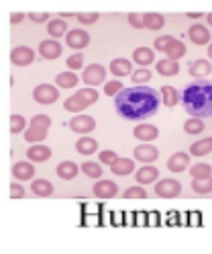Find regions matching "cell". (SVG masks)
I'll list each match as a JSON object with an SVG mask.
<instances>
[{
    "label": "cell",
    "instance_id": "obj_1",
    "mask_svg": "<svg viewBox=\"0 0 212 254\" xmlns=\"http://www.w3.org/2000/svg\"><path fill=\"white\" fill-rule=\"evenodd\" d=\"M161 105V94L149 86L123 88L114 97V109L127 121H143L153 117Z\"/></svg>",
    "mask_w": 212,
    "mask_h": 254
},
{
    "label": "cell",
    "instance_id": "obj_2",
    "mask_svg": "<svg viewBox=\"0 0 212 254\" xmlns=\"http://www.w3.org/2000/svg\"><path fill=\"white\" fill-rule=\"evenodd\" d=\"M182 105L186 113L196 119L212 117V82L200 78L186 84L182 90Z\"/></svg>",
    "mask_w": 212,
    "mask_h": 254
},
{
    "label": "cell",
    "instance_id": "obj_3",
    "mask_svg": "<svg viewBox=\"0 0 212 254\" xmlns=\"http://www.w3.org/2000/svg\"><path fill=\"white\" fill-rule=\"evenodd\" d=\"M33 99H35L39 105H51L59 99V92L51 84H39V86H35V90H33Z\"/></svg>",
    "mask_w": 212,
    "mask_h": 254
},
{
    "label": "cell",
    "instance_id": "obj_4",
    "mask_svg": "<svg viewBox=\"0 0 212 254\" xmlns=\"http://www.w3.org/2000/svg\"><path fill=\"white\" fill-rule=\"evenodd\" d=\"M104 78H106V68L100 66V64H92V66H88L84 72H82V80H84L88 86L102 84Z\"/></svg>",
    "mask_w": 212,
    "mask_h": 254
},
{
    "label": "cell",
    "instance_id": "obj_5",
    "mask_svg": "<svg viewBox=\"0 0 212 254\" xmlns=\"http://www.w3.org/2000/svg\"><path fill=\"white\" fill-rule=\"evenodd\" d=\"M10 62L14 64V66L25 68V66H29V64L35 62V52H33L31 47H27V45H19V47H14V50L10 52Z\"/></svg>",
    "mask_w": 212,
    "mask_h": 254
},
{
    "label": "cell",
    "instance_id": "obj_6",
    "mask_svg": "<svg viewBox=\"0 0 212 254\" xmlns=\"http://www.w3.org/2000/svg\"><path fill=\"white\" fill-rule=\"evenodd\" d=\"M68 127H70L72 131L80 133V135H86V133H90V131L96 129V121H94L90 115H76V117L68 123Z\"/></svg>",
    "mask_w": 212,
    "mask_h": 254
},
{
    "label": "cell",
    "instance_id": "obj_7",
    "mask_svg": "<svg viewBox=\"0 0 212 254\" xmlns=\"http://www.w3.org/2000/svg\"><path fill=\"white\" fill-rule=\"evenodd\" d=\"M155 193H157V197H163V199H173L182 193V185L173 179H166L155 185Z\"/></svg>",
    "mask_w": 212,
    "mask_h": 254
},
{
    "label": "cell",
    "instance_id": "obj_8",
    "mask_svg": "<svg viewBox=\"0 0 212 254\" xmlns=\"http://www.w3.org/2000/svg\"><path fill=\"white\" fill-rule=\"evenodd\" d=\"M65 41H68V45L74 47V50H84V47L90 43V35L84 29H72V31H68Z\"/></svg>",
    "mask_w": 212,
    "mask_h": 254
},
{
    "label": "cell",
    "instance_id": "obj_9",
    "mask_svg": "<svg viewBox=\"0 0 212 254\" xmlns=\"http://www.w3.org/2000/svg\"><path fill=\"white\" fill-rule=\"evenodd\" d=\"M39 54L45 60H57L61 56V43L55 39H45L39 43Z\"/></svg>",
    "mask_w": 212,
    "mask_h": 254
},
{
    "label": "cell",
    "instance_id": "obj_10",
    "mask_svg": "<svg viewBox=\"0 0 212 254\" xmlns=\"http://www.w3.org/2000/svg\"><path fill=\"white\" fill-rule=\"evenodd\" d=\"M157 156H159L157 148L151 146L149 141H143L141 146L135 148V160H141V162H155Z\"/></svg>",
    "mask_w": 212,
    "mask_h": 254
},
{
    "label": "cell",
    "instance_id": "obj_11",
    "mask_svg": "<svg viewBox=\"0 0 212 254\" xmlns=\"http://www.w3.org/2000/svg\"><path fill=\"white\" fill-rule=\"evenodd\" d=\"M92 190H94V195L100 197V199H112L114 195L119 193V187L114 185L112 181H98Z\"/></svg>",
    "mask_w": 212,
    "mask_h": 254
},
{
    "label": "cell",
    "instance_id": "obj_12",
    "mask_svg": "<svg viewBox=\"0 0 212 254\" xmlns=\"http://www.w3.org/2000/svg\"><path fill=\"white\" fill-rule=\"evenodd\" d=\"M188 37L192 43L196 45H206L210 41V33H208V29L204 25H194L188 29Z\"/></svg>",
    "mask_w": 212,
    "mask_h": 254
},
{
    "label": "cell",
    "instance_id": "obj_13",
    "mask_svg": "<svg viewBox=\"0 0 212 254\" xmlns=\"http://www.w3.org/2000/svg\"><path fill=\"white\" fill-rule=\"evenodd\" d=\"M133 135H135L139 141H153V139L159 135V131H157V127H155V125L141 123V125H137V127H135Z\"/></svg>",
    "mask_w": 212,
    "mask_h": 254
},
{
    "label": "cell",
    "instance_id": "obj_14",
    "mask_svg": "<svg viewBox=\"0 0 212 254\" xmlns=\"http://www.w3.org/2000/svg\"><path fill=\"white\" fill-rule=\"evenodd\" d=\"M110 170H112V174H117V177H127V174L135 172V162L130 160V158H119V160H114L110 164Z\"/></svg>",
    "mask_w": 212,
    "mask_h": 254
},
{
    "label": "cell",
    "instance_id": "obj_15",
    "mask_svg": "<svg viewBox=\"0 0 212 254\" xmlns=\"http://www.w3.org/2000/svg\"><path fill=\"white\" fill-rule=\"evenodd\" d=\"M12 177L19 179V181H29L35 177V166L31 162H16L12 166Z\"/></svg>",
    "mask_w": 212,
    "mask_h": 254
},
{
    "label": "cell",
    "instance_id": "obj_16",
    "mask_svg": "<svg viewBox=\"0 0 212 254\" xmlns=\"http://www.w3.org/2000/svg\"><path fill=\"white\" fill-rule=\"evenodd\" d=\"M188 164H190V156L186 152H175L168 160V168L171 172H182V170L188 168Z\"/></svg>",
    "mask_w": 212,
    "mask_h": 254
},
{
    "label": "cell",
    "instance_id": "obj_17",
    "mask_svg": "<svg viewBox=\"0 0 212 254\" xmlns=\"http://www.w3.org/2000/svg\"><path fill=\"white\" fill-rule=\"evenodd\" d=\"M110 72L114 76H119V78L128 76V74H133V64H130L128 60H125V58H119V60L110 62Z\"/></svg>",
    "mask_w": 212,
    "mask_h": 254
},
{
    "label": "cell",
    "instance_id": "obj_18",
    "mask_svg": "<svg viewBox=\"0 0 212 254\" xmlns=\"http://www.w3.org/2000/svg\"><path fill=\"white\" fill-rule=\"evenodd\" d=\"M133 62H137L139 66L147 68L149 64L155 62V54H153V50H149V47H137V50L133 52Z\"/></svg>",
    "mask_w": 212,
    "mask_h": 254
},
{
    "label": "cell",
    "instance_id": "obj_19",
    "mask_svg": "<svg viewBox=\"0 0 212 254\" xmlns=\"http://www.w3.org/2000/svg\"><path fill=\"white\" fill-rule=\"evenodd\" d=\"M157 177H159V170L155 166H143V168L137 170L135 179H137L139 185H151V183L157 181Z\"/></svg>",
    "mask_w": 212,
    "mask_h": 254
},
{
    "label": "cell",
    "instance_id": "obj_20",
    "mask_svg": "<svg viewBox=\"0 0 212 254\" xmlns=\"http://www.w3.org/2000/svg\"><path fill=\"white\" fill-rule=\"evenodd\" d=\"M27 158H29V160H33V162H47L49 158H51V150H49L47 146H43V144L33 146V148H29Z\"/></svg>",
    "mask_w": 212,
    "mask_h": 254
},
{
    "label": "cell",
    "instance_id": "obj_21",
    "mask_svg": "<svg viewBox=\"0 0 212 254\" xmlns=\"http://www.w3.org/2000/svg\"><path fill=\"white\" fill-rule=\"evenodd\" d=\"M86 107H90V103H88L86 99H82L78 92L72 94V97L65 101V105H63V109H65V111H70V113H78V111H84Z\"/></svg>",
    "mask_w": 212,
    "mask_h": 254
},
{
    "label": "cell",
    "instance_id": "obj_22",
    "mask_svg": "<svg viewBox=\"0 0 212 254\" xmlns=\"http://www.w3.org/2000/svg\"><path fill=\"white\" fill-rule=\"evenodd\" d=\"M210 70H212V66H210V62H206V60H196L192 66H190V76L192 78H204V76H208L210 74Z\"/></svg>",
    "mask_w": 212,
    "mask_h": 254
},
{
    "label": "cell",
    "instance_id": "obj_23",
    "mask_svg": "<svg viewBox=\"0 0 212 254\" xmlns=\"http://www.w3.org/2000/svg\"><path fill=\"white\" fill-rule=\"evenodd\" d=\"M143 21H145V29H149V31H157L166 25V19H163V14H159V12H145Z\"/></svg>",
    "mask_w": 212,
    "mask_h": 254
},
{
    "label": "cell",
    "instance_id": "obj_24",
    "mask_svg": "<svg viewBox=\"0 0 212 254\" xmlns=\"http://www.w3.org/2000/svg\"><path fill=\"white\" fill-rule=\"evenodd\" d=\"M57 177L63 179V181H72V179H76V177H78V166H76L74 162H70V160L61 162V164L57 166Z\"/></svg>",
    "mask_w": 212,
    "mask_h": 254
},
{
    "label": "cell",
    "instance_id": "obj_25",
    "mask_svg": "<svg viewBox=\"0 0 212 254\" xmlns=\"http://www.w3.org/2000/svg\"><path fill=\"white\" fill-rule=\"evenodd\" d=\"M47 137V127H37V125H31L29 129L25 131V139L33 141V144H39V141H45Z\"/></svg>",
    "mask_w": 212,
    "mask_h": 254
},
{
    "label": "cell",
    "instance_id": "obj_26",
    "mask_svg": "<svg viewBox=\"0 0 212 254\" xmlns=\"http://www.w3.org/2000/svg\"><path fill=\"white\" fill-rule=\"evenodd\" d=\"M155 68H157V72L161 76H175L179 72L177 62H173V60H161V62L155 64Z\"/></svg>",
    "mask_w": 212,
    "mask_h": 254
},
{
    "label": "cell",
    "instance_id": "obj_27",
    "mask_svg": "<svg viewBox=\"0 0 212 254\" xmlns=\"http://www.w3.org/2000/svg\"><path fill=\"white\" fill-rule=\"evenodd\" d=\"M212 152V137H204L200 141H196V144L190 146V154L192 156H206Z\"/></svg>",
    "mask_w": 212,
    "mask_h": 254
},
{
    "label": "cell",
    "instance_id": "obj_28",
    "mask_svg": "<svg viewBox=\"0 0 212 254\" xmlns=\"http://www.w3.org/2000/svg\"><path fill=\"white\" fill-rule=\"evenodd\" d=\"M159 94H161L163 105H166V107H175V105L179 103V92H177V88H173V86H163Z\"/></svg>",
    "mask_w": 212,
    "mask_h": 254
},
{
    "label": "cell",
    "instance_id": "obj_29",
    "mask_svg": "<svg viewBox=\"0 0 212 254\" xmlns=\"http://www.w3.org/2000/svg\"><path fill=\"white\" fill-rule=\"evenodd\" d=\"M76 150L80 154H84V156H90V154H94L98 150V141L92 139V137H82L78 144H76Z\"/></svg>",
    "mask_w": 212,
    "mask_h": 254
},
{
    "label": "cell",
    "instance_id": "obj_30",
    "mask_svg": "<svg viewBox=\"0 0 212 254\" xmlns=\"http://www.w3.org/2000/svg\"><path fill=\"white\" fill-rule=\"evenodd\" d=\"M78 80H80V78H78L74 72H61V74H57V78H55V84L61 86V88H74V86L78 84Z\"/></svg>",
    "mask_w": 212,
    "mask_h": 254
},
{
    "label": "cell",
    "instance_id": "obj_31",
    "mask_svg": "<svg viewBox=\"0 0 212 254\" xmlns=\"http://www.w3.org/2000/svg\"><path fill=\"white\" fill-rule=\"evenodd\" d=\"M31 189L37 197H51L53 195V185L49 181H35Z\"/></svg>",
    "mask_w": 212,
    "mask_h": 254
},
{
    "label": "cell",
    "instance_id": "obj_32",
    "mask_svg": "<svg viewBox=\"0 0 212 254\" xmlns=\"http://www.w3.org/2000/svg\"><path fill=\"white\" fill-rule=\"evenodd\" d=\"M65 29H70V27H68V23H65L63 19H51V21H49V25H47V31H49V35H51V37L65 35Z\"/></svg>",
    "mask_w": 212,
    "mask_h": 254
},
{
    "label": "cell",
    "instance_id": "obj_33",
    "mask_svg": "<svg viewBox=\"0 0 212 254\" xmlns=\"http://www.w3.org/2000/svg\"><path fill=\"white\" fill-rule=\"evenodd\" d=\"M190 174H192V179H196V181H204V179L212 177V168L208 164H196V166L190 168Z\"/></svg>",
    "mask_w": 212,
    "mask_h": 254
},
{
    "label": "cell",
    "instance_id": "obj_34",
    "mask_svg": "<svg viewBox=\"0 0 212 254\" xmlns=\"http://www.w3.org/2000/svg\"><path fill=\"white\" fill-rule=\"evenodd\" d=\"M168 54V60H179V58H182V56H186V45L182 43V41H179V39H175L171 45H170V50L166 52Z\"/></svg>",
    "mask_w": 212,
    "mask_h": 254
},
{
    "label": "cell",
    "instance_id": "obj_35",
    "mask_svg": "<svg viewBox=\"0 0 212 254\" xmlns=\"http://www.w3.org/2000/svg\"><path fill=\"white\" fill-rule=\"evenodd\" d=\"M184 131L190 133V135H196V133H202L204 131V123L202 119H196V117H190L186 123H184Z\"/></svg>",
    "mask_w": 212,
    "mask_h": 254
},
{
    "label": "cell",
    "instance_id": "obj_36",
    "mask_svg": "<svg viewBox=\"0 0 212 254\" xmlns=\"http://www.w3.org/2000/svg\"><path fill=\"white\" fill-rule=\"evenodd\" d=\"M192 190L194 193H200V195H208L212 193V177L210 179H204V181H192Z\"/></svg>",
    "mask_w": 212,
    "mask_h": 254
},
{
    "label": "cell",
    "instance_id": "obj_37",
    "mask_svg": "<svg viewBox=\"0 0 212 254\" xmlns=\"http://www.w3.org/2000/svg\"><path fill=\"white\" fill-rule=\"evenodd\" d=\"M82 172H84L86 177L98 179V177H102V166L96 164V162H84V164H82Z\"/></svg>",
    "mask_w": 212,
    "mask_h": 254
},
{
    "label": "cell",
    "instance_id": "obj_38",
    "mask_svg": "<svg viewBox=\"0 0 212 254\" xmlns=\"http://www.w3.org/2000/svg\"><path fill=\"white\" fill-rule=\"evenodd\" d=\"M25 117L23 115H12L10 117V133H21L25 129Z\"/></svg>",
    "mask_w": 212,
    "mask_h": 254
},
{
    "label": "cell",
    "instance_id": "obj_39",
    "mask_svg": "<svg viewBox=\"0 0 212 254\" xmlns=\"http://www.w3.org/2000/svg\"><path fill=\"white\" fill-rule=\"evenodd\" d=\"M133 80H135L137 84L149 82V80H151V72H149V68H139V70H135V72H133Z\"/></svg>",
    "mask_w": 212,
    "mask_h": 254
},
{
    "label": "cell",
    "instance_id": "obj_40",
    "mask_svg": "<svg viewBox=\"0 0 212 254\" xmlns=\"http://www.w3.org/2000/svg\"><path fill=\"white\" fill-rule=\"evenodd\" d=\"M175 41V37H171V35H163V37H157L155 39V50H159V52H168L170 50V45Z\"/></svg>",
    "mask_w": 212,
    "mask_h": 254
},
{
    "label": "cell",
    "instance_id": "obj_41",
    "mask_svg": "<svg viewBox=\"0 0 212 254\" xmlns=\"http://www.w3.org/2000/svg\"><path fill=\"white\" fill-rule=\"evenodd\" d=\"M123 88H125V86H123L121 80H112V82H108V84L104 86V94H108V97H117V94H119Z\"/></svg>",
    "mask_w": 212,
    "mask_h": 254
},
{
    "label": "cell",
    "instance_id": "obj_42",
    "mask_svg": "<svg viewBox=\"0 0 212 254\" xmlns=\"http://www.w3.org/2000/svg\"><path fill=\"white\" fill-rule=\"evenodd\" d=\"M125 197H127V199H145L147 193H145L141 187H128V189L125 190Z\"/></svg>",
    "mask_w": 212,
    "mask_h": 254
},
{
    "label": "cell",
    "instance_id": "obj_43",
    "mask_svg": "<svg viewBox=\"0 0 212 254\" xmlns=\"http://www.w3.org/2000/svg\"><path fill=\"white\" fill-rule=\"evenodd\" d=\"M76 19L82 25H92V23H96L98 19H100V14H98V12H82V14H78Z\"/></svg>",
    "mask_w": 212,
    "mask_h": 254
},
{
    "label": "cell",
    "instance_id": "obj_44",
    "mask_svg": "<svg viewBox=\"0 0 212 254\" xmlns=\"http://www.w3.org/2000/svg\"><path fill=\"white\" fill-rule=\"evenodd\" d=\"M78 94H80L82 99H86L90 105L98 101V92H96L94 88H82V90H78Z\"/></svg>",
    "mask_w": 212,
    "mask_h": 254
},
{
    "label": "cell",
    "instance_id": "obj_45",
    "mask_svg": "<svg viewBox=\"0 0 212 254\" xmlns=\"http://www.w3.org/2000/svg\"><path fill=\"white\" fill-rule=\"evenodd\" d=\"M68 66H70L72 70H80L82 66H84V56H82V54L70 56V58H68Z\"/></svg>",
    "mask_w": 212,
    "mask_h": 254
},
{
    "label": "cell",
    "instance_id": "obj_46",
    "mask_svg": "<svg viewBox=\"0 0 212 254\" xmlns=\"http://www.w3.org/2000/svg\"><path fill=\"white\" fill-rule=\"evenodd\" d=\"M128 23L133 25L135 29H145V21H143V14H139V12H130V14H128Z\"/></svg>",
    "mask_w": 212,
    "mask_h": 254
},
{
    "label": "cell",
    "instance_id": "obj_47",
    "mask_svg": "<svg viewBox=\"0 0 212 254\" xmlns=\"http://www.w3.org/2000/svg\"><path fill=\"white\" fill-rule=\"evenodd\" d=\"M31 125H37V127H51V119L47 115H35L31 121Z\"/></svg>",
    "mask_w": 212,
    "mask_h": 254
},
{
    "label": "cell",
    "instance_id": "obj_48",
    "mask_svg": "<svg viewBox=\"0 0 212 254\" xmlns=\"http://www.w3.org/2000/svg\"><path fill=\"white\" fill-rule=\"evenodd\" d=\"M98 158H100V162H104V164H112L114 160H119L117 154H114L112 150H104V152H100V156H98Z\"/></svg>",
    "mask_w": 212,
    "mask_h": 254
},
{
    "label": "cell",
    "instance_id": "obj_49",
    "mask_svg": "<svg viewBox=\"0 0 212 254\" xmlns=\"http://www.w3.org/2000/svg\"><path fill=\"white\" fill-rule=\"evenodd\" d=\"M29 19L33 23H43V21H49V12H29Z\"/></svg>",
    "mask_w": 212,
    "mask_h": 254
},
{
    "label": "cell",
    "instance_id": "obj_50",
    "mask_svg": "<svg viewBox=\"0 0 212 254\" xmlns=\"http://www.w3.org/2000/svg\"><path fill=\"white\" fill-rule=\"evenodd\" d=\"M10 197L12 199H21V197H25V189L21 187V185H10Z\"/></svg>",
    "mask_w": 212,
    "mask_h": 254
},
{
    "label": "cell",
    "instance_id": "obj_51",
    "mask_svg": "<svg viewBox=\"0 0 212 254\" xmlns=\"http://www.w3.org/2000/svg\"><path fill=\"white\" fill-rule=\"evenodd\" d=\"M23 19H25V14H23V12H12V14H10V23H12V25L21 23Z\"/></svg>",
    "mask_w": 212,
    "mask_h": 254
},
{
    "label": "cell",
    "instance_id": "obj_52",
    "mask_svg": "<svg viewBox=\"0 0 212 254\" xmlns=\"http://www.w3.org/2000/svg\"><path fill=\"white\" fill-rule=\"evenodd\" d=\"M188 17H190V19H200L202 12H188Z\"/></svg>",
    "mask_w": 212,
    "mask_h": 254
},
{
    "label": "cell",
    "instance_id": "obj_53",
    "mask_svg": "<svg viewBox=\"0 0 212 254\" xmlns=\"http://www.w3.org/2000/svg\"><path fill=\"white\" fill-rule=\"evenodd\" d=\"M206 19H208V25H212V12L208 14V17H206Z\"/></svg>",
    "mask_w": 212,
    "mask_h": 254
},
{
    "label": "cell",
    "instance_id": "obj_54",
    "mask_svg": "<svg viewBox=\"0 0 212 254\" xmlns=\"http://www.w3.org/2000/svg\"><path fill=\"white\" fill-rule=\"evenodd\" d=\"M208 56H210V58H212V43H210V45H208Z\"/></svg>",
    "mask_w": 212,
    "mask_h": 254
}]
</instances>
